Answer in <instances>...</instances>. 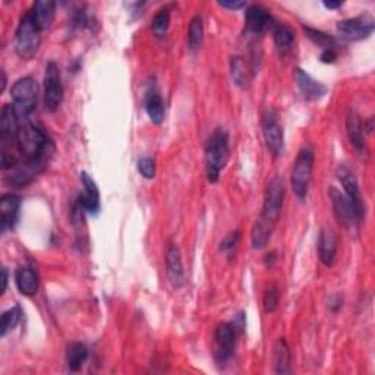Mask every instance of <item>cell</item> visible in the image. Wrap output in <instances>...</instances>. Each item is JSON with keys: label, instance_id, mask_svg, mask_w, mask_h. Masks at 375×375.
<instances>
[{"label": "cell", "instance_id": "20", "mask_svg": "<svg viewBox=\"0 0 375 375\" xmlns=\"http://www.w3.org/2000/svg\"><path fill=\"white\" fill-rule=\"evenodd\" d=\"M15 285L19 290V294L24 296H34L40 289V279L38 274L33 267L24 266L18 267L15 271Z\"/></svg>", "mask_w": 375, "mask_h": 375}, {"label": "cell", "instance_id": "33", "mask_svg": "<svg viewBox=\"0 0 375 375\" xmlns=\"http://www.w3.org/2000/svg\"><path fill=\"white\" fill-rule=\"evenodd\" d=\"M239 241H241V232L239 230L229 233L226 236V238L223 241H221V244H220V251L221 253H233L234 249L238 248Z\"/></svg>", "mask_w": 375, "mask_h": 375}, {"label": "cell", "instance_id": "13", "mask_svg": "<svg viewBox=\"0 0 375 375\" xmlns=\"http://www.w3.org/2000/svg\"><path fill=\"white\" fill-rule=\"evenodd\" d=\"M81 184L84 186V193H81L78 197V205L81 207V210L87 214H99L100 212V192L97 188V184L94 182V179L87 173L81 172L79 175Z\"/></svg>", "mask_w": 375, "mask_h": 375}, {"label": "cell", "instance_id": "39", "mask_svg": "<svg viewBox=\"0 0 375 375\" xmlns=\"http://www.w3.org/2000/svg\"><path fill=\"white\" fill-rule=\"evenodd\" d=\"M342 5H343L342 2H330V0H328V2H324V6L328 8V9H337V8H340Z\"/></svg>", "mask_w": 375, "mask_h": 375}, {"label": "cell", "instance_id": "22", "mask_svg": "<svg viewBox=\"0 0 375 375\" xmlns=\"http://www.w3.org/2000/svg\"><path fill=\"white\" fill-rule=\"evenodd\" d=\"M30 10L33 13L35 24L38 25V29L41 31H46L50 29L54 21V15H56V3L51 2V0H38Z\"/></svg>", "mask_w": 375, "mask_h": 375}, {"label": "cell", "instance_id": "28", "mask_svg": "<svg viewBox=\"0 0 375 375\" xmlns=\"http://www.w3.org/2000/svg\"><path fill=\"white\" fill-rule=\"evenodd\" d=\"M202 37H204L202 18L200 15H196L191 19L188 29V45L191 50H198L201 47Z\"/></svg>", "mask_w": 375, "mask_h": 375}, {"label": "cell", "instance_id": "4", "mask_svg": "<svg viewBox=\"0 0 375 375\" xmlns=\"http://www.w3.org/2000/svg\"><path fill=\"white\" fill-rule=\"evenodd\" d=\"M12 97V107L15 110L18 120L31 119V115L37 107L38 99V84L31 77L19 78L10 90Z\"/></svg>", "mask_w": 375, "mask_h": 375}, {"label": "cell", "instance_id": "27", "mask_svg": "<svg viewBox=\"0 0 375 375\" xmlns=\"http://www.w3.org/2000/svg\"><path fill=\"white\" fill-rule=\"evenodd\" d=\"M303 31L305 34H307V37L312 41L314 45L319 46L323 50H327V49H336L337 47V40L327 34V33H323L319 30H315V29H311V26H307L303 25Z\"/></svg>", "mask_w": 375, "mask_h": 375}, {"label": "cell", "instance_id": "21", "mask_svg": "<svg viewBox=\"0 0 375 375\" xmlns=\"http://www.w3.org/2000/svg\"><path fill=\"white\" fill-rule=\"evenodd\" d=\"M271 30H273L274 46H276L277 51H279L280 56H287L295 45L294 30H292L289 25H286L283 22H273Z\"/></svg>", "mask_w": 375, "mask_h": 375}, {"label": "cell", "instance_id": "34", "mask_svg": "<svg viewBox=\"0 0 375 375\" xmlns=\"http://www.w3.org/2000/svg\"><path fill=\"white\" fill-rule=\"evenodd\" d=\"M337 59V51L336 49H327L323 50L321 54H319V61L323 63H335Z\"/></svg>", "mask_w": 375, "mask_h": 375}, {"label": "cell", "instance_id": "26", "mask_svg": "<svg viewBox=\"0 0 375 375\" xmlns=\"http://www.w3.org/2000/svg\"><path fill=\"white\" fill-rule=\"evenodd\" d=\"M230 74L232 79L238 87L246 90L249 87V71L248 66L241 56H233L230 61Z\"/></svg>", "mask_w": 375, "mask_h": 375}, {"label": "cell", "instance_id": "9", "mask_svg": "<svg viewBox=\"0 0 375 375\" xmlns=\"http://www.w3.org/2000/svg\"><path fill=\"white\" fill-rule=\"evenodd\" d=\"M336 175H337L339 182L343 186L344 197L349 200V202L355 208V212H356L359 220L362 221L365 218L367 207H365V202L362 200V193H360L359 184H358V179H356L355 173L349 168H347V166L340 164L337 168V170H336Z\"/></svg>", "mask_w": 375, "mask_h": 375}, {"label": "cell", "instance_id": "10", "mask_svg": "<svg viewBox=\"0 0 375 375\" xmlns=\"http://www.w3.org/2000/svg\"><path fill=\"white\" fill-rule=\"evenodd\" d=\"M262 134L264 140H266V145L271 156L279 157L285 151V134L283 128L279 122V116L274 112L273 109L267 110L262 118Z\"/></svg>", "mask_w": 375, "mask_h": 375}, {"label": "cell", "instance_id": "30", "mask_svg": "<svg viewBox=\"0 0 375 375\" xmlns=\"http://www.w3.org/2000/svg\"><path fill=\"white\" fill-rule=\"evenodd\" d=\"M169 25H170V12L169 9H161L156 13L154 18H152L151 30L156 37L163 38L166 37V34H168Z\"/></svg>", "mask_w": 375, "mask_h": 375}, {"label": "cell", "instance_id": "6", "mask_svg": "<svg viewBox=\"0 0 375 375\" xmlns=\"http://www.w3.org/2000/svg\"><path fill=\"white\" fill-rule=\"evenodd\" d=\"M312 169H314V152L311 148L305 147L298 152L290 177L292 189H294V193L301 201H305L308 197L310 184L312 179Z\"/></svg>", "mask_w": 375, "mask_h": 375}, {"label": "cell", "instance_id": "16", "mask_svg": "<svg viewBox=\"0 0 375 375\" xmlns=\"http://www.w3.org/2000/svg\"><path fill=\"white\" fill-rule=\"evenodd\" d=\"M166 269H168L169 282L175 289L185 285V270L182 264V255L176 244H169L166 249Z\"/></svg>", "mask_w": 375, "mask_h": 375}, {"label": "cell", "instance_id": "11", "mask_svg": "<svg viewBox=\"0 0 375 375\" xmlns=\"http://www.w3.org/2000/svg\"><path fill=\"white\" fill-rule=\"evenodd\" d=\"M375 29V21L368 13L355 18H347L337 22V31L344 38L359 41L368 38Z\"/></svg>", "mask_w": 375, "mask_h": 375}, {"label": "cell", "instance_id": "31", "mask_svg": "<svg viewBox=\"0 0 375 375\" xmlns=\"http://www.w3.org/2000/svg\"><path fill=\"white\" fill-rule=\"evenodd\" d=\"M279 301H280V294L279 289H277L274 285L270 286L266 294H264V299H262V305H264V311L267 314H271L279 307Z\"/></svg>", "mask_w": 375, "mask_h": 375}, {"label": "cell", "instance_id": "19", "mask_svg": "<svg viewBox=\"0 0 375 375\" xmlns=\"http://www.w3.org/2000/svg\"><path fill=\"white\" fill-rule=\"evenodd\" d=\"M362 119H360L359 113L353 109H349L346 113V132L349 136L351 144L355 147L356 151L365 152L367 151V143H365V132Z\"/></svg>", "mask_w": 375, "mask_h": 375}, {"label": "cell", "instance_id": "24", "mask_svg": "<svg viewBox=\"0 0 375 375\" xmlns=\"http://www.w3.org/2000/svg\"><path fill=\"white\" fill-rule=\"evenodd\" d=\"M145 112L152 123L160 125L164 120V103L161 95L156 88H151L147 91Z\"/></svg>", "mask_w": 375, "mask_h": 375}, {"label": "cell", "instance_id": "5", "mask_svg": "<svg viewBox=\"0 0 375 375\" xmlns=\"http://www.w3.org/2000/svg\"><path fill=\"white\" fill-rule=\"evenodd\" d=\"M40 45H41V30L35 24L31 10H29L21 17L17 29V38H15L17 54L24 61H30L35 56Z\"/></svg>", "mask_w": 375, "mask_h": 375}, {"label": "cell", "instance_id": "17", "mask_svg": "<svg viewBox=\"0 0 375 375\" xmlns=\"http://www.w3.org/2000/svg\"><path fill=\"white\" fill-rule=\"evenodd\" d=\"M318 257L326 267H331L337 257V238L336 232L330 226H324L318 236Z\"/></svg>", "mask_w": 375, "mask_h": 375}, {"label": "cell", "instance_id": "23", "mask_svg": "<svg viewBox=\"0 0 375 375\" xmlns=\"http://www.w3.org/2000/svg\"><path fill=\"white\" fill-rule=\"evenodd\" d=\"M273 365L276 374H290L292 372V353L286 339L280 337L276 342L273 353Z\"/></svg>", "mask_w": 375, "mask_h": 375}, {"label": "cell", "instance_id": "1", "mask_svg": "<svg viewBox=\"0 0 375 375\" xmlns=\"http://www.w3.org/2000/svg\"><path fill=\"white\" fill-rule=\"evenodd\" d=\"M285 182L280 177H274L266 188L262 202V212L251 232V244L254 249H262L271 238L277 221L282 214L285 201Z\"/></svg>", "mask_w": 375, "mask_h": 375}, {"label": "cell", "instance_id": "14", "mask_svg": "<svg viewBox=\"0 0 375 375\" xmlns=\"http://www.w3.org/2000/svg\"><path fill=\"white\" fill-rule=\"evenodd\" d=\"M273 18L269 10L261 5H251L245 12L246 31L253 35H261L273 25Z\"/></svg>", "mask_w": 375, "mask_h": 375}, {"label": "cell", "instance_id": "18", "mask_svg": "<svg viewBox=\"0 0 375 375\" xmlns=\"http://www.w3.org/2000/svg\"><path fill=\"white\" fill-rule=\"evenodd\" d=\"M295 81L305 100L315 102L323 99L327 94V87L319 81H315L308 72H305L301 67H298L295 71Z\"/></svg>", "mask_w": 375, "mask_h": 375}, {"label": "cell", "instance_id": "8", "mask_svg": "<svg viewBox=\"0 0 375 375\" xmlns=\"http://www.w3.org/2000/svg\"><path fill=\"white\" fill-rule=\"evenodd\" d=\"M239 333L232 323H221L214 331V358L217 364L223 365L233 358L236 349V339Z\"/></svg>", "mask_w": 375, "mask_h": 375}, {"label": "cell", "instance_id": "36", "mask_svg": "<svg viewBox=\"0 0 375 375\" xmlns=\"http://www.w3.org/2000/svg\"><path fill=\"white\" fill-rule=\"evenodd\" d=\"M340 308H342V299H340L339 296L333 298L331 302H330V310H331L333 312H337Z\"/></svg>", "mask_w": 375, "mask_h": 375}, {"label": "cell", "instance_id": "35", "mask_svg": "<svg viewBox=\"0 0 375 375\" xmlns=\"http://www.w3.org/2000/svg\"><path fill=\"white\" fill-rule=\"evenodd\" d=\"M218 5L226 8V9H232V10H239L244 6H246L245 2H236V0H234V2H233V0H226V2H218Z\"/></svg>", "mask_w": 375, "mask_h": 375}, {"label": "cell", "instance_id": "15", "mask_svg": "<svg viewBox=\"0 0 375 375\" xmlns=\"http://www.w3.org/2000/svg\"><path fill=\"white\" fill-rule=\"evenodd\" d=\"M21 204V197L15 196V193H5L0 198V228H2V233L15 228Z\"/></svg>", "mask_w": 375, "mask_h": 375}, {"label": "cell", "instance_id": "38", "mask_svg": "<svg viewBox=\"0 0 375 375\" xmlns=\"http://www.w3.org/2000/svg\"><path fill=\"white\" fill-rule=\"evenodd\" d=\"M6 289H8V270L3 267L2 269V290H0V294L3 295Z\"/></svg>", "mask_w": 375, "mask_h": 375}, {"label": "cell", "instance_id": "2", "mask_svg": "<svg viewBox=\"0 0 375 375\" xmlns=\"http://www.w3.org/2000/svg\"><path fill=\"white\" fill-rule=\"evenodd\" d=\"M17 148L21 160L35 166L41 172L47 168L54 152L50 136L31 119L19 122Z\"/></svg>", "mask_w": 375, "mask_h": 375}, {"label": "cell", "instance_id": "25", "mask_svg": "<svg viewBox=\"0 0 375 375\" xmlns=\"http://www.w3.org/2000/svg\"><path fill=\"white\" fill-rule=\"evenodd\" d=\"M88 358V349L86 344L82 343H69L67 347H66V364H67V368L77 372L82 368V365H84V362Z\"/></svg>", "mask_w": 375, "mask_h": 375}, {"label": "cell", "instance_id": "37", "mask_svg": "<svg viewBox=\"0 0 375 375\" xmlns=\"http://www.w3.org/2000/svg\"><path fill=\"white\" fill-rule=\"evenodd\" d=\"M264 261H266V266L271 269V267L274 266V262L277 261V254H276L274 251H271V253H269V254L266 255V260H264Z\"/></svg>", "mask_w": 375, "mask_h": 375}, {"label": "cell", "instance_id": "12", "mask_svg": "<svg viewBox=\"0 0 375 375\" xmlns=\"http://www.w3.org/2000/svg\"><path fill=\"white\" fill-rule=\"evenodd\" d=\"M330 198L333 204V210H335V216L339 223L346 229H353L360 223V220L355 212V208L344 197V193L340 192L337 188H330Z\"/></svg>", "mask_w": 375, "mask_h": 375}, {"label": "cell", "instance_id": "40", "mask_svg": "<svg viewBox=\"0 0 375 375\" xmlns=\"http://www.w3.org/2000/svg\"><path fill=\"white\" fill-rule=\"evenodd\" d=\"M5 87H6V74L5 71H2V88H0V91H5Z\"/></svg>", "mask_w": 375, "mask_h": 375}, {"label": "cell", "instance_id": "7", "mask_svg": "<svg viewBox=\"0 0 375 375\" xmlns=\"http://www.w3.org/2000/svg\"><path fill=\"white\" fill-rule=\"evenodd\" d=\"M63 102V84L61 69L56 62L50 61L46 65L45 74V106L49 112H56Z\"/></svg>", "mask_w": 375, "mask_h": 375}, {"label": "cell", "instance_id": "29", "mask_svg": "<svg viewBox=\"0 0 375 375\" xmlns=\"http://www.w3.org/2000/svg\"><path fill=\"white\" fill-rule=\"evenodd\" d=\"M21 315H22V310H21L19 305H17V307H13V308L8 310L6 312H3L2 319H0V336L5 337L9 331L15 328L19 323Z\"/></svg>", "mask_w": 375, "mask_h": 375}, {"label": "cell", "instance_id": "32", "mask_svg": "<svg viewBox=\"0 0 375 375\" xmlns=\"http://www.w3.org/2000/svg\"><path fill=\"white\" fill-rule=\"evenodd\" d=\"M138 172H140L145 179H154L156 176V160L152 157H141L136 163Z\"/></svg>", "mask_w": 375, "mask_h": 375}, {"label": "cell", "instance_id": "3", "mask_svg": "<svg viewBox=\"0 0 375 375\" xmlns=\"http://www.w3.org/2000/svg\"><path fill=\"white\" fill-rule=\"evenodd\" d=\"M229 159V134L217 128L205 144V168L208 182L216 184Z\"/></svg>", "mask_w": 375, "mask_h": 375}]
</instances>
